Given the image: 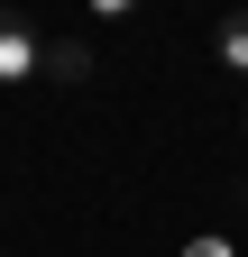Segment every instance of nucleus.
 <instances>
[{
	"label": "nucleus",
	"mask_w": 248,
	"mask_h": 257,
	"mask_svg": "<svg viewBox=\"0 0 248 257\" xmlns=\"http://www.w3.org/2000/svg\"><path fill=\"white\" fill-rule=\"evenodd\" d=\"M83 10H92V19H101V28H129V19L147 10V0H83Z\"/></svg>",
	"instance_id": "obj_3"
},
{
	"label": "nucleus",
	"mask_w": 248,
	"mask_h": 257,
	"mask_svg": "<svg viewBox=\"0 0 248 257\" xmlns=\"http://www.w3.org/2000/svg\"><path fill=\"white\" fill-rule=\"evenodd\" d=\"M37 74H55V46L19 10H0V92H19V83H37Z\"/></svg>",
	"instance_id": "obj_1"
},
{
	"label": "nucleus",
	"mask_w": 248,
	"mask_h": 257,
	"mask_svg": "<svg viewBox=\"0 0 248 257\" xmlns=\"http://www.w3.org/2000/svg\"><path fill=\"white\" fill-rule=\"evenodd\" d=\"M184 257H221V248H184Z\"/></svg>",
	"instance_id": "obj_4"
},
{
	"label": "nucleus",
	"mask_w": 248,
	"mask_h": 257,
	"mask_svg": "<svg viewBox=\"0 0 248 257\" xmlns=\"http://www.w3.org/2000/svg\"><path fill=\"white\" fill-rule=\"evenodd\" d=\"M211 46H221V64H230V74L248 83V10H230L221 28H211Z\"/></svg>",
	"instance_id": "obj_2"
}]
</instances>
